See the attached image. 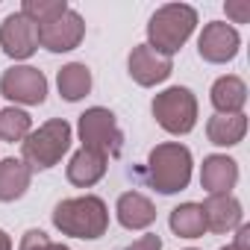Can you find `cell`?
I'll use <instances>...</instances> for the list:
<instances>
[{
	"mask_svg": "<svg viewBox=\"0 0 250 250\" xmlns=\"http://www.w3.org/2000/svg\"><path fill=\"white\" fill-rule=\"evenodd\" d=\"M50 221L62 235L94 241V238L106 235V229H109V206L97 194L65 197L53 206Z\"/></svg>",
	"mask_w": 250,
	"mask_h": 250,
	"instance_id": "6da1fadb",
	"label": "cell"
},
{
	"mask_svg": "<svg viewBox=\"0 0 250 250\" xmlns=\"http://www.w3.org/2000/svg\"><path fill=\"white\" fill-rule=\"evenodd\" d=\"M197 27V9L188 3H165L150 15L147 24V47L159 56H174L194 33Z\"/></svg>",
	"mask_w": 250,
	"mask_h": 250,
	"instance_id": "7a4b0ae2",
	"label": "cell"
},
{
	"mask_svg": "<svg viewBox=\"0 0 250 250\" xmlns=\"http://www.w3.org/2000/svg\"><path fill=\"white\" fill-rule=\"evenodd\" d=\"M191 150L180 142H162L147 156V183L159 194H177L191 183Z\"/></svg>",
	"mask_w": 250,
	"mask_h": 250,
	"instance_id": "3957f363",
	"label": "cell"
},
{
	"mask_svg": "<svg viewBox=\"0 0 250 250\" xmlns=\"http://www.w3.org/2000/svg\"><path fill=\"white\" fill-rule=\"evenodd\" d=\"M71 124L65 118H50L21 142V153L30 171H50L71 150Z\"/></svg>",
	"mask_w": 250,
	"mask_h": 250,
	"instance_id": "277c9868",
	"label": "cell"
},
{
	"mask_svg": "<svg viewBox=\"0 0 250 250\" xmlns=\"http://www.w3.org/2000/svg\"><path fill=\"white\" fill-rule=\"evenodd\" d=\"M150 109H153L156 124L171 136H186L197 124V97L186 85H171V88L159 91L153 97Z\"/></svg>",
	"mask_w": 250,
	"mask_h": 250,
	"instance_id": "5b68a950",
	"label": "cell"
},
{
	"mask_svg": "<svg viewBox=\"0 0 250 250\" xmlns=\"http://www.w3.org/2000/svg\"><path fill=\"white\" fill-rule=\"evenodd\" d=\"M77 133H80V142L85 150H94V153H103L106 159L109 156H121V147H124V133L118 127L115 115L106 109V106H91L80 115L77 121Z\"/></svg>",
	"mask_w": 250,
	"mask_h": 250,
	"instance_id": "8992f818",
	"label": "cell"
},
{
	"mask_svg": "<svg viewBox=\"0 0 250 250\" xmlns=\"http://www.w3.org/2000/svg\"><path fill=\"white\" fill-rule=\"evenodd\" d=\"M0 94L21 106H42L47 100V77L33 65H12L0 77Z\"/></svg>",
	"mask_w": 250,
	"mask_h": 250,
	"instance_id": "52a82bcc",
	"label": "cell"
},
{
	"mask_svg": "<svg viewBox=\"0 0 250 250\" xmlns=\"http://www.w3.org/2000/svg\"><path fill=\"white\" fill-rule=\"evenodd\" d=\"M36 30H39V44L50 53H68V50L80 47V42L85 39V21L74 9L39 24Z\"/></svg>",
	"mask_w": 250,
	"mask_h": 250,
	"instance_id": "ba28073f",
	"label": "cell"
},
{
	"mask_svg": "<svg viewBox=\"0 0 250 250\" xmlns=\"http://www.w3.org/2000/svg\"><path fill=\"white\" fill-rule=\"evenodd\" d=\"M238 47H241V36L227 21L206 24L203 33H200V39H197V53L209 65H227V62H232L238 56Z\"/></svg>",
	"mask_w": 250,
	"mask_h": 250,
	"instance_id": "9c48e42d",
	"label": "cell"
},
{
	"mask_svg": "<svg viewBox=\"0 0 250 250\" xmlns=\"http://www.w3.org/2000/svg\"><path fill=\"white\" fill-rule=\"evenodd\" d=\"M0 47H3V53L12 56V59H30L39 50V30H36V24L27 15H21V12L6 15L3 24H0Z\"/></svg>",
	"mask_w": 250,
	"mask_h": 250,
	"instance_id": "30bf717a",
	"label": "cell"
},
{
	"mask_svg": "<svg viewBox=\"0 0 250 250\" xmlns=\"http://www.w3.org/2000/svg\"><path fill=\"white\" fill-rule=\"evenodd\" d=\"M127 71L130 77L142 85V88H153L159 83H165L174 74V59L159 56L156 50H150L147 44H136L133 53L127 56Z\"/></svg>",
	"mask_w": 250,
	"mask_h": 250,
	"instance_id": "8fae6325",
	"label": "cell"
},
{
	"mask_svg": "<svg viewBox=\"0 0 250 250\" xmlns=\"http://www.w3.org/2000/svg\"><path fill=\"white\" fill-rule=\"evenodd\" d=\"M238 183V162L227 153H212L200 165V186L209 194H232Z\"/></svg>",
	"mask_w": 250,
	"mask_h": 250,
	"instance_id": "7c38bea8",
	"label": "cell"
},
{
	"mask_svg": "<svg viewBox=\"0 0 250 250\" xmlns=\"http://www.w3.org/2000/svg\"><path fill=\"white\" fill-rule=\"evenodd\" d=\"M200 209H203L206 229H209V232H218V235L235 229V227L241 224V218H244L241 203H238L232 194H209V197L200 203Z\"/></svg>",
	"mask_w": 250,
	"mask_h": 250,
	"instance_id": "4fadbf2b",
	"label": "cell"
},
{
	"mask_svg": "<svg viewBox=\"0 0 250 250\" xmlns=\"http://www.w3.org/2000/svg\"><path fill=\"white\" fill-rule=\"evenodd\" d=\"M115 215L124 229H147L156 221V206L142 191H124L115 203Z\"/></svg>",
	"mask_w": 250,
	"mask_h": 250,
	"instance_id": "5bb4252c",
	"label": "cell"
},
{
	"mask_svg": "<svg viewBox=\"0 0 250 250\" xmlns=\"http://www.w3.org/2000/svg\"><path fill=\"white\" fill-rule=\"evenodd\" d=\"M106 168H109V159H106L103 153H94V150L80 147V150L71 156V162H68V168H65V177H68V183L77 186V188H91V186H97V183L106 177Z\"/></svg>",
	"mask_w": 250,
	"mask_h": 250,
	"instance_id": "9a60e30c",
	"label": "cell"
},
{
	"mask_svg": "<svg viewBox=\"0 0 250 250\" xmlns=\"http://www.w3.org/2000/svg\"><path fill=\"white\" fill-rule=\"evenodd\" d=\"M209 100L215 106V115H238L247 103V85L235 74H224L212 83Z\"/></svg>",
	"mask_w": 250,
	"mask_h": 250,
	"instance_id": "2e32d148",
	"label": "cell"
},
{
	"mask_svg": "<svg viewBox=\"0 0 250 250\" xmlns=\"http://www.w3.org/2000/svg\"><path fill=\"white\" fill-rule=\"evenodd\" d=\"M33 183V171L24 159H3L0 162V203H12L27 194Z\"/></svg>",
	"mask_w": 250,
	"mask_h": 250,
	"instance_id": "e0dca14e",
	"label": "cell"
},
{
	"mask_svg": "<svg viewBox=\"0 0 250 250\" xmlns=\"http://www.w3.org/2000/svg\"><path fill=\"white\" fill-rule=\"evenodd\" d=\"M247 133V115H212L206 124V139L215 147H235Z\"/></svg>",
	"mask_w": 250,
	"mask_h": 250,
	"instance_id": "ac0fdd59",
	"label": "cell"
},
{
	"mask_svg": "<svg viewBox=\"0 0 250 250\" xmlns=\"http://www.w3.org/2000/svg\"><path fill=\"white\" fill-rule=\"evenodd\" d=\"M91 71H88V65H83V62H68V65H62L59 68V74H56V85H59V94L68 100V103H77V100H83L88 91H91Z\"/></svg>",
	"mask_w": 250,
	"mask_h": 250,
	"instance_id": "d6986e66",
	"label": "cell"
},
{
	"mask_svg": "<svg viewBox=\"0 0 250 250\" xmlns=\"http://www.w3.org/2000/svg\"><path fill=\"white\" fill-rule=\"evenodd\" d=\"M171 232L180 238H200L206 232V221H203V209L200 203H180L177 209H171Z\"/></svg>",
	"mask_w": 250,
	"mask_h": 250,
	"instance_id": "ffe728a7",
	"label": "cell"
},
{
	"mask_svg": "<svg viewBox=\"0 0 250 250\" xmlns=\"http://www.w3.org/2000/svg\"><path fill=\"white\" fill-rule=\"evenodd\" d=\"M30 133H33V118H30V112H24L18 106L0 109V142L21 145Z\"/></svg>",
	"mask_w": 250,
	"mask_h": 250,
	"instance_id": "44dd1931",
	"label": "cell"
},
{
	"mask_svg": "<svg viewBox=\"0 0 250 250\" xmlns=\"http://www.w3.org/2000/svg\"><path fill=\"white\" fill-rule=\"evenodd\" d=\"M68 9H71V6L65 3V0H24V6H21L18 12L27 15V18L39 27V24H44V21L62 15V12H68Z\"/></svg>",
	"mask_w": 250,
	"mask_h": 250,
	"instance_id": "7402d4cb",
	"label": "cell"
},
{
	"mask_svg": "<svg viewBox=\"0 0 250 250\" xmlns=\"http://www.w3.org/2000/svg\"><path fill=\"white\" fill-rule=\"evenodd\" d=\"M50 238H47V232L44 229H27L24 232V238H21V244H18V250H50Z\"/></svg>",
	"mask_w": 250,
	"mask_h": 250,
	"instance_id": "603a6c76",
	"label": "cell"
},
{
	"mask_svg": "<svg viewBox=\"0 0 250 250\" xmlns=\"http://www.w3.org/2000/svg\"><path fill=\"white\" fill-rule=\"evenodd\" d=\"M224 9H227V15H229L235 24H247V21H250V0H229Z\"/></svg>",
	"mask_w": 250,
	"mask_h": 250,
	"instance_id": "cb8c5ba5",
	"label": "cell"
},
{
	"mask_svg": "<svg viewBox=\"0 0 250 250\" xmlns=\"http://www.w3.org/2000/svg\"><path fill=\"white\" fill-rule=\"evenodd\" d=\"M124 250H162V238H159L156 232H147V235L136 238L133 244H127Z\"/></svg>",
	"mask_w": 250,
	"mask_h": 250,
	"instance_id": "d4e9b609",
	"label": "cell"
},
{
	"mask_svg": "<svg viewBox=\"0 0 250 250\" xmlns=\"http://www.w3.org/2000/svg\"><path fill=\"white\" fill-rule=\"evenodd\" d=\"M229 247L232 250H250V227L247 224H238L235 227V241Z\"/></svg>",
	"mask_w": 250,
	"mask_h": 250,
	"instance_id": "484cf974",
	"label": "cell"
},
{
	"mask_svg": "<svg viewBox=\"0 0 250 250\" xmlns=\"http://www.w3.org/2000/svg\"><path fill=\"white\" fill-rule=\"evenodd\" d=\"M0 250H12V238L6 229H0Z\"/></svg>",
	"mask_w": 250,
	"mask_h": 250,
	"instance_id": "4316f807",
	"label": "cell"
},
{
	"mask_svg": "<svg viewBox=\"0 0 250 250\" xmlns=\"http://www.w3.org/2000/svg\"><path fill=\"white\" fill-rule=\"evenodd\" d=\"M50 250H71L68 244H50Z\"/></svg>",
	"mask_w": 250,
	"mask_h": 250,
	"instance_id": "83f0119b",
	"label": "cell"
},
{
	"mask_svg": "<svg viewBox=\"0 0 250 250\" xmlns=\"http://www.w3.org/2000/svg\"><path fill=\"white\" fill-rule=\"evenodd\" d=\"M221 250H232V247H229V244H227V247H221Z\"/></svg>",
	"mask_w": 250,
	"mask_h": 250,
	"instance_id": "f1b7e54d",
	"label": "cell"
},
{
	"mask_svg": "<svg viewBox=\"0 0 250 250\" xmlns=\"http://www.w3.org/2000/svg\"><path fill=\"white\" fill-rule=\"evenodd\" d=\"M186 250H197V247H186Z\"/></svg>",
	"mask_w": 250,
	"mask_h": 250,
	"instance_id": "f546056e",
	"label": "cell"
}]
</instances>
